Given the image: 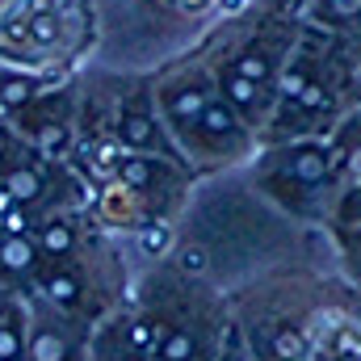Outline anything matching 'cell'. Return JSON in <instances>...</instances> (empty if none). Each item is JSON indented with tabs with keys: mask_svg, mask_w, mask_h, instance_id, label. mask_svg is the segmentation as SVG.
Returning a JSON list of instances; mask_svg holds the SVG:
<instances>
[{
	"mask_svg": "<svg viewBox=\"0 0 361 361\" xmlns=\"http://www.w3.org/2000/svg\"><path fill=\"white\" fill-rule=\"evenodd\" d=\"M332 177H336V156L319 139H294L290 147L269 152V160L261 164V185L290 210H294V193L298 197L319 193Z\"/></svg>",
	"mask_w": 361,
	"mask_h": 361,
	"instance_id": "obj_1",
	"label": "cell"
},
{
	"mask_svg": "<svg viewBox=\"0 0 361 361\" xmlns=\"http://www.w3.org/2000/svg\"><path fill=\"white\" fill-rule=\"evenodd\" d=\"M118 139L126 152H152V156H177V139L160 114V101L152 92H130L118 105Z\"/></svg>",
	"mask_w": 361,
	"mask_h": 361,
	"instance_id": "obj_2",
	"label": "cell"
},
{
	"mask_svg": "<svg viewBox=\"0 0 361 361\" xmlns=\"http://www.w3.org/2000/svg\"><path fill=\"white\" fill-rule=\"evenodd\" d=\"M13 118H17V135L25 143H34L42 156H59V147L72 143V92L68 89L34 97Z\"/></svg>",
	"mask_w": 361,
	"mask_h": 361,
	"instance_id": "obj_3",
	"label": "cell"
},
{
	"mask_svg": "<svg viewBox=\"0 0 361 361\" xmlns=\"http://www.w3.org/2000/svg\"><path fill=\"white\" fill-rule=\"evenodd\" d=\"M42 152L34 143H21V139H4L0 143V180L13 189L17 202L34 206L42 193H47V169L38 160Z\"/></svg>",
	"mask_w": 361,
	"mask_h": 361,
	"instance_id": "obj_4",
	"label": "cell"
},
{
	"mask_svg": "<svg viewBox=\"0 0 361 361\" xmlns=\"http://www.w3.org/2000/svg\"><path fill=\"white\" fill-rule=\"evenodd\" d=\"M214 80H219V92L240 109V118L257 130V126H265L273 122V109H277V89L269 85H257V80H248L244 72H235L227 59L214 68Z\"/></svg>",
	"mask_w": 361,
	"mask_h": 361,
	"instance_id": "obj_5",
	"label": "cell"
},
{
	"mask_svg": "<svg viewBox=\"0 0 361 361\" xmlns=\"http://www.w3.org/2000/svg\"><path fill=\"white\" fill-rule=\"evenodd\" d=\"M25 357L30 361H72L76 357V341H72V311H42L30 328L25 341Z\"/></svg>",
	"mask_w": 361,
	"mask_h": 361,
	"instance_id": "obj_6",
	"label": "cell"
},
{
	"mask_svg": "<svg viewBox=\"0 0 361 361\" xmlns=\"http://www.w3.org/2000/svg\"><path fill=\"white\" fill-rule=\"evenodd\" d=\"M38 261H42V248H38V240L30 231L25 235H4L0 231V273L21 277V273L38 269Z\"/></svg>",
	"mask_w": 361,
	"mask_h": 361,
	"instance_id": "obj_7",
	"label": "cell"
},
{
	"mask_svg": "<svg viewBox=\"0 0 361 361\" xmlns=\"http://www.w3.org/2000/svg\"><path fill=\"white\" fill-rule=\"evenodd\" d=\"M42 294H47V302L59 307V311H80V302H85V281H80V273L55 265V269L42 273Z\"/></svg>",
	"mask_w": 361,
	"mask_h": 361,
	"instance_id": "obj_8",
	"label": "cell"
},
{
	"mask_svg": "<svg viewBox=\"0 0 361 361\" xmlns=\"http://www.w3.org/2000/svg\"><path fill=\"white\" fill-rule=\"evenodd\" d=\"M34 97H42V80H38V76H25V72H0V109L17 114V109H25Z\"/></svg>",
	"mask_w": 361,
	"mask_h": 361,
	"instance_id": "obj_9",
	"label": "cell"
},
{
	"mask_svg": "<svg viewBox=\"0 0 361 361\" xmlns=\"http://www.w3.org/2000/svg\"><path fill=\"white\" fill-rule=\"evenodd\" d=\"M311 17L332 30H361V0H311Z\"/></svg>",
	"mask_w": 361,
	"mask_h": 361,
	"instance_id": "obj_10",
	"label": "cell"
},
{
	"mask_svg": "<svg viewBox=\"0 0 361 361\" xmlns=\"http://www.w3.org/2000/svg\"><path fill=\"white\" fill-rule=\"evenodd\" d=\"M38 248H42V257H68V252L76 248V227H72V219H51V223L38 231Z\"/></svg>",
	"mask_w": 361,
	"mask_h": 361,
	"instance_id": "obj_11",
	"label": "cell"
},
{
	"mask_svg": "<svg viewBox=\"0 0 361 361\" xmlns=\"http://www.w3.org/2000/svg\"><path fill=\"white\" fill-rule=\"evenodd\" d=\"M25 357V328L17 319V311L0 315V361H21Z\"/></svg>",
	"mask_w": 361,
	"mask_h": 361,
	"instance_id": "obj_12",
	"label": "cell"
},
{
	"mask_svg": "<svg viewBox=\"0 0 361 361\" xmlns=\"http://www.w3.org/2000/svg\"><path fill=\"white\" fill-rule=\"evenodd\" d=\"M180 265H185V269H202V265H206V257H202V248H189Z\"/></svg>",
	"mask_w": 361,
	"mask_h": 361,
	"instance_id": "obj_13",
	"label": "cell"
},
{
	"mask_svg": "<svg viewBox=\"0 0 361 361\" xmlns=\"http://www.w3.org/2000/svg\"><path fill=\"white\" fill-rule=\"evenodd\" d=\"M101 361H152L147 353H109V357H101Z\"/></svg>",
	"mask_w": 361,
	"mask_h": 361,
	"instance_id": "obj_14",
	"label": "cell"
}]
</instances>
